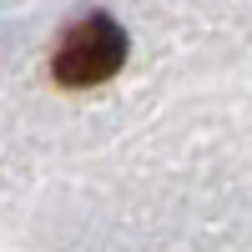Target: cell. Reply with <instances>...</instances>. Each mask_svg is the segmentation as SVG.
Returning a JSON list of instances; mask_svg holds the SVG:
<instances>
[{
    "label": "cell",
    "mask_w": 252,
    "mask_h": 252,
    "mask_svg": "<svg viewBox=\"0 0 252 252\" xmlns=\"http://www.w3.org/2000/svg\"><path fill=\"white\" fill-rule=\"evenodd\" d=\"M126 51H131L126 31L116 26L106 10H91V15H81L76 26L61 35L51 71H56L61 86H71V91L101 86V81H111V76L126 66Z\"/></svg>",
    "instance_id": "1"
}]
</instances>
